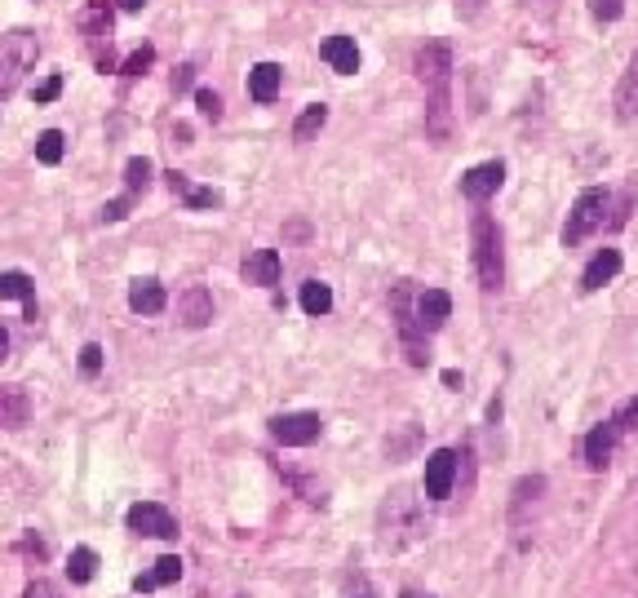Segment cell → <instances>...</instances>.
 Instances as JSON below:
<instances>
[{"label": "cell", "instance_id": "6da1fadb", "mask_svg": "<svg viewBox=\"0 0 638 598\" xmlns=\"http://www.w3.org/2000/svg\"><path fill=\"white\" fill-rule=\"evenodd\" d=\"M470 244H475V271H479V288L483 293H497L506 284V253H501V226L488 213H475L470 226Z\"/></svg>", "mask_w": 638, "mask_h": 598}, {"label": "cell", "instance_id": "7a4b0ae2", "mask_svg": "<svg viewBox=\"0 0 638 598\" xmlns=\"http://www.w3.org/2000/svg\"><path fill=\"white\" fill-rule=\"evenodd\" d=\"M40 58V40L27 27H14V32H0V98H9L23 76L36 67Z\"/></svg>", "mask_w": 638, "mask_h": 598}, {"label": "cell", "instance_id": "3957f363", "mask_svg": "<svg viewBox=\"0 0 638 598\" xmlns=\"http://www.w3.org/2000/svg\"><path fill=\"white\" fill-rule=\"evenodd\" d=\"M607 209H612V195H607L603 187H590V191L576 195L568 222H563V249H576L581 240H590V235L603 226V213Z\"/></svg>", "mask_w": 638, "mask_h": 598}, {"label": "cell", "instance_id": "277c9868", "mask_svg": "<svg viewBox=\"0 0 638 598\" xmlns=\"http://www.w3.org/2000/svg\"><path fill=\"white\" fill-rule=\"evenodd\" d=\"M76 27L85 32L89 49H94L98 71H116V58H111V0H89L76 14Z\"/></svg>", "mask_w": 638, "mask_h": 598}, {"label": "cell", "instance_id": "5b68a950", "mask_svg": "<svg viewBox=\"0 0 638 598\" xmlns=\"http://www.w3.org/2000/svg\"><path fill=\"white\" fill-rule=\"evenodd\" d=\"M125 523H129V532H138V536H156V541H173V536H178V519H173V514L164 510V505H156V501H138V505H129Z\"/></svg>", "mask_w": 638, "mask_h": 598}, {"label": "cell", "instance_id": "8992f818", "mask_svg": "<svg viewBox=\"0 0 638 598\" xmlns=\"http://www.w3.org/2000/svg\"><path fill=\"white\" fill-rule=\"evenodd\" d=\"M413 71H417V80L426 89H444L448 80H452V49L444 45V40H430V45H421L417 58H413Z\"/></svg>", "mask_w": 638, "mask_h": 598}, {"label": "cell", "instance_id": "52a82bcc", "mask_svg": "<svg viewBox=\"0 0 638 598\" xmlns=\"http://www.w3.org/2000/svg\"><path fill=\"white\" fill-rule=\"evenodd\" d=\"M271 435L284 448H306V443H315L324 435V421H319V412H284V417L271 421Z\"/></svg>", "mask_w": 638, "mask_h": 598}, {"label": "cell", "instance_id": "ba28073f", "mask_svg": "<svg viewBox=\"0 0 638 598\" xmlns=\"http://www.w3.org/2000/svg\"><path fill=\"white\" fill-rule=\"evenodd\" d=\"M457 452L439 448L426 457V497L430 501H448L452 497V483H457Z\"/></svg>", "mask_w": 638, "mask_h": 598}, {"label": "cell", "instance_id": "9c48e42d", "mask_svg": "<svg viewBox=\"0 0 638 598\" xmlns=\"http://www.w3.org/2000/svg\"><path fill=\"white\" fill-rule=\"evenodd\" d=\"M501 182H506V164H501V160L475 164V169L461 178V195H466V200H475V204H483V200H492V195L501 191Z\"/></svg>", "mask_w": 638, "mask_h": 598}, {"label": "cell", "instance_id": "30bf717a", "mask_svg": "<svg viewBox=\"0 0 638 598\" xmlns=\"http://www.w3.org/2000/svg\"><path fill=\"white\" fill-rule=\"evenodd\" d=\"M616 443H621V430H616V421H612V417L599 421V426L585 435V466H590V470H603L607 461H612Z\"/></svg>", "mask_w": 638, "mask_h": 598}, {"label": "cell", "instance_id": "8fae6325", "mask_svg": "<svg viewBox=\"0 0 638 598\" xmlns=\"http://www.w3.org/2000/svg\"><path fill=\"white\" fill-rule=\"evenodd\" d=\"M413 315H417V324L426 328V333H439V328L448 324V315H452V297L444 293V288H426V293L417 297Z\"/></svg>", "mask_w": 638, "mask_h": 598}, {"label": "cell", "instance_id": "7c38bea8", "mask_svg": "<svg viewBox=\"0 0 638 598\" xmlns=\"http://www.w3.org/2000/svg\"><path fill=\"white\" fill-rule=\"evenodd\" d=\"M426 138H430V142H448V138H452V94H448V85H444V89H430V102H426Z\"/></svg>", "mask_w": 638, "mask_h": 598}, {"label": "cell", "instance_id": "4fadbf2b", "mask_svg": "<svg viewBox=\"0 0 638 598\" xmlns=\"http://www.w3.org/2000/svg\"><path fill=\"white\" fill-rule=\"evenodd\" d=\"M178 319L187 328H204V324H213V293L204 284H191L187 293L178 297Z\"/></svg>", "mask_w": 638, "mask_h": 598}, {"label": "cell", "instance_id": "5bb4252c", "mask_svg": "<svg viewBox=\"0 0 638 598\" xmlns=\"http://www.w3.org/2000/svg\"><path fill=\"white\" fill-rule=\"evenodd\" d=\"M621 275V253L616 249H599L590 257V266L581 271V293H599L603 284H612Z\"/></svg>", "mask_w": 638, "mask_h": 598}, {"label": "cell", "instance_id": "9a60e30c", "mask_svg": "<svg viewBox=\"0 0 638 598\" xmlns=\"http://www.w3.org/2000/svg\"><path fill=\"white\" fill-rule=\"evenodd\" d=\"M164 178H169V191L178 195V200L187 204V209H218V204H222V195H218V191H213V187H195L187 173L173 169V173H164Z\"/></svg>", "mask_w": 638, "mask_h": 598}, {"label": "cell", "instance_id": "2e32d148", "mask_svg": "<svg viewBox=\"0 0 638 598\" xmlns=\"http://www.w3.org/2000/svg\"><path fill=\"white\" fill-rule=\"evenodd\" d=\"M324 63L337 71V76H355L359 71V45H355V36H328L324 40Z\"/></svg>", "mask_w": 638, "mask_h": 598}, {"label": "cell", "instance_id": "e0dca14e", "mask_svg": "<svg viewBox=\"0 0 638 598\" xmlns=\"http://www.w3.org/2000/svg\"><path fill=\"white\" fill-rule=\"evenodd\" d=\"M5 297H14V302H23L27 311V324H36V284L27 271H0V302Z\"/></svg>", "mask_w": 638, "mask_h": 598}, {"label": "cell", "instance_id": "ac0fdd59", "mask_svg": "<svg viewBox=\"0 0 638 598\" xmlns=\"http://www.w3.org/2000/svg\"><path fill=\"white\" fill-rule=\"evenodd\" d=\"M169 306V293H164L160 280H133L129 284V311L133 315H160Z\"/></svg>", "mask_w": 638, "mask_h": 598}, {"label": "cell", "instance_id": "d6986e66", "mask_svg": "<svg viewBox=\"0 0 638 598\" xmlns=\"http://www.w3.org/2000/svg\"><path fill=\"white\" fill-rule=\"evenodd\" d=\"M280 85H284V67L280 63H257L249 71V98L262 102V107L280 98Z\"/></svg>", "mask_w": 638, "mask_h": 598}, {"label": "cell", "instance_id": "ffe728a7", "mask_svg": "<svg viewBox=\"0 0 638 598\" xmlns=\"http://www.w3.org/2000/svg\"><path fill=\"white\" fill-rule=\"evenodd\" d=\"M634 116H638V49H634L630 67H625L621 85H616V120H621V125H630Z\"/></svg>", "mask_w": 638, "mask_h": 598}, {"label": "cell", "instance_id": "44dd1931", "mask_svg": "<svg viewBox=\"0 0 638 598\" xmlns=\"http://www.w3.org/2000/svg\"><path fill=\"white\" fill-rule=\"evenodd\" d=\"M244 280L262 284V288H275V284H280V253H275V249L249 253V262H244Z\"/></svg>", "mask_w": 638, "mask_h": 598}, {"label": "cell", "instance_id": "7402d4cb", "mask_svg": "<svg viewBox=\"0 0 638 598\" xmlns=\"http://www.w3.org/2000/svg\"><path fill=\"white\" fill-rule=\"evenodd\" d=\"M178 576H182V559H178V554H164V559L151 567V572L133 576V590H138V594H151V590H160V585H173Z\"/></svg>", "mask_w": 638, "mask_h": 598}, {"label": "cell", "instance_id": "603a6c76", "mask_svg": "<svg viewBox=\"0 0 638 598\" xmlns=\"http://www.w3.org/2000/svg\"><path fill=\"white\" fill-rule=\"evenodd\" d=\"M32 417V399L23 395L18 386H0V426H23V421Z\"/></svg>", "mask_w": 638, "mask_h": 598}, {"label": "cell", "instance_id": "cb8c5ba5", "mask_svg": "<svg viewBox=\"0 0 638 598\" xmlns=\"http://www.w3.org/2000/svg\"><path fill=\"white\" fill-rule=\"evenodd\" d=\"M302 311L306 315H328V311H333V288H328V284H319V280H306L302 284Z\"/></svg>", "mask_w": 638, "mask_h": 598}, {"label": "cell", "instance_id": "d4e9b609", "mask_svg": "<svg viewBox=\"0 0 638 598\" xmlns=\"http://www.w3.org/2000/svg\"><path fill=\"white\" fill-rule=\"evenodd\" d=\"M324 125H328V107H324V102H311V107H306L302 116H297V125H293V142H311Z\"/></svg>", "mask_w": 638, "mask_h": 598}, {"label": "cell", "instance_id": "484cf974", "mask_svg": "<svg viewBox=\"0 0 638 598\" xmlns=\"http://www.w3.org/2000/svg\"><path fill=\"white\" fill-rule=\"evenodd\" d=\"M94 572H98V554L89 550V545H76V550H71V559H67V576L76 585H89V581H94Z\"/></svg>", "mask_w": 638, "mask_h": 598}, {"label": "cell", "instance_id": "4316f807", "mask_svg": "<svg viewBox=\"0 0 638 598\" xmlns=\"http://www.w3.org/2000/svg\"><path fill=\"white\" fill-rule=\"evenodd\" d=\"M36 160L40 164H58V160H63V133H58V129L40 133V138H36Z\"/></svg>", "mask_w": 638, "mask_h": 598}, {"label": "cell", "instance_id": "83f0119b", "mask_svg": "<svg viewBox=\"0 0 638 598\" xmlns=\"http://www.w3.org/2000/svg\"><path fill=\"white\" fill-rule=\"evenodd\" d=\"M147 182H151V160H147V156H133V160L125 164V187H129V195L147 191Z\"/></svg>", "mask_w": 638, "mask_h": 598}, {"label": "cell", "instance_id": "f1b7e54d", "mask_svg": "<svg viewBox=\"0 0 638 598\" xmlns=\"http://www.w3.org/2000/svg\"><path fill=\"white\" fill-rule=\"evenodd\" d=\"M151 63H156V49L142 45V49H133V54H129L116 71H120V76H147V67H151Z\"/></svg>", "mask_w": 638, "mask_h": 598}, {"label": "cell", "instance_id": "f546056e", "mask_svg": "<svg viewBox=\"0 0 638 598\" xmlns=\"http://www.w3.org/2000/svg\"><path fill=\"white\" fill-rule=\"evenodd\" d=\"M616 430H621V435H630V430H638V395L634 399H625L621 408H616Z\"/></svg>", "mask_w": 638, "mask_h": 598}, {"label": "cell", "instance_id": "4dcf8cb0", "mask_svg": "<svg viewBox=\"0 0 638 598\" xmlns=\"http://www.w3.org/2000/svg\"><path fill=\"white\" fill-rule=\"evenodd\" d=\"M590 14L599 18V23H616V18L625 14V0H590Z\"/></svg>", "mask_w": 638, "mask_h": 598}, {"label": "cell", "instance_id": "1f68e13d", "mask_svg": "<svg viewBox=\"0 0 638 598\" xmlns=\"http://www.w3.org/2000/svg\"><path fill=\"white\" fill-rule=\"evenodd\" d=\"M195 107H200L204 120H218L222 116V98L213 94V89H195Z\"/></svg>", "mask_w": 638, "mask_h": 598}, {"label": "cell", "instance_id": "d6a6232c", "mask_svg": "<svg viewBox=\"0 0 638 598\" xmlns=\"http://www.w3.org/2000/svg\"><path fill=\"white\" fill-rule=\"evenodd\" d=\"M80 373H85V377H98L102 373V346L98 342H89L85 350H80Z\"/></svg>", "mask_w": 638, "mask_h": 598}, {"label": "cell", "instance_id": "836d02e7", "mask_svg": "<svg viewBox=\"0 0 638 598\" xmlns=\"http://www.w3.org/2000/svg\"><path fill=\"white\" fill-rule=\"evenodd\" d=\"M58 94H63V76H49L36 85V107H45V102H54Z\"/></svg>", "mask_w": 638, "mask_h": 598}, {"label": "cell", "instance_id": "e575fe53", "mask_svg": "<svg viewBox=\"0 0 638 598\" xmlns=\"http://www.w3.org/2000/svg\"><path fill=\"white\" fill-rule=\"evenodd\" d=\"M191 85H195V67H178V71H173V94H187Z\"/></svg>", "mask_w": 638, "mask_h": 598}, {"label": "cell", "instance_id": "d590c367", "mask_svg": "<svg viewBox=\"0 0 638 598\" xmlns=\"http://www.w3.org/2000/svg\"><path fill=\"white\" fill-rule=\"evenodd\" d=\"M129 200H133V195H125V200H111L107 209H102V222H120V218H125V213H129Z\"/></svg>", "mask_w": 638, "mask_h": 598}, {"label": "cell", "instance_id": "8d00e7d4", "mask_svg": "<svg viewBox=\"0 0 638 598\" xmlns=\"http://www.w3.org/2000/svg\"><path fill=\"white\" fill-rule=\"evenodd\" d=\"M23 598H63V594H58L49 581H32V585L23 590Z\"/></svg>", "mask_w": 638, "mask_h": 598}, {"label": "cell", "instance_id": "74e56055", "mask_svg": "<svg viewBox=\"0 0 638 598\" xmlns=\"http://www.w3.org/2000/svg\"><path fill=\"white\" fill-rule=\"evenodd\" d=\"M23 554H36V559H45V545L36 541V536H23V545H18Z\"/></svg>", "mask_w": 638, "mask_h": 598}, {"label": "cell", "instance_id": "f35d334b", "mask_svg": "<svg viewBox=\"0 0 638 598\" xmlns=\"http://www.w3.org/2000/svg\"><path fill=\"white\" fill-rule=\"evenodd\" d=\"M173 138H178V147H187V142H191V129L178 125V129H173Z\"/></svg>", "mask_w": 638, "mask_h": 598}, {"label": "cell", "instance_id": "ab89813d", "mask_svg": "<svg viewBox=\"0 0 638 598\" xmlns=\"http://www.w3.org/2000/svg\"><path fill=\"white\" fill-rule=\"evenodd\" d=\"M116 5H120V9H129V14H138V9L147 5V0H116Z\"/></svg>", "mask_w": 638, "mask_h": 598}, {"label": "cell", "instance_id": "60d3db41", "mask_svg": "<svg viewBox=\"0 0 638 598\" xmlns=\"http://www.w3.org/2000/svg\"><path fill=\"white\" fill-rule=\"evenodd\" d=\"M5 355H9V333L0 328V364H5Z\"/></svg>", "mask_w": 638, "mask_h": 598}, {"label": "cell", "instance_id": "b9f144b4", "mask_svg": "<svg viewBox=\"0 0 638 598\" xmlns=\"http://www.w3.org/2000/svg\"><path fill=\"white\" fill-rule=\"evenodd\" d=\"M399 598H430V594H421V590H404V594H399Z\"/></svg>", "mask_w": 638, "mask_h": 598}]
</instances>
